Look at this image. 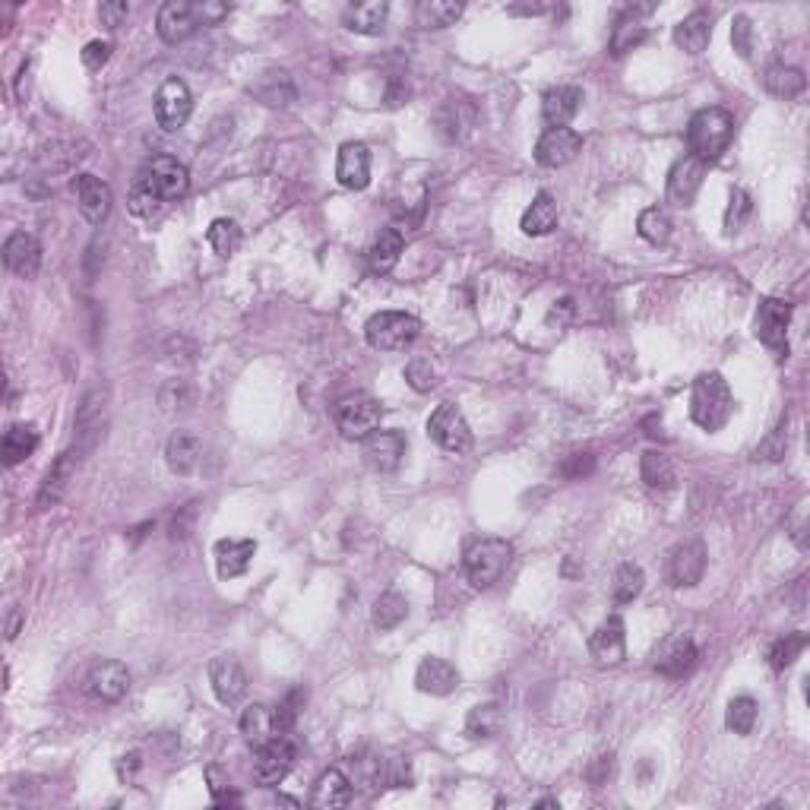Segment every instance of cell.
Wrapping results in <instances>:
<instances>
[{"label":"cell","mask_w":810,"mask_h":810,"mask_svg":"<svg viewBox=\"0 0 810 810\" xmlns=\"http://www.w3.org/2000/svg\"><path fill=\"white\" fill-rule=\"evenodd\" d=\"M38 450V434L29 424H10L7 434H4V443H0V456H4V466H19V462H26L32 453Z\"/></svg>","instance_id":"cell-34"},{"label":"cell","mask_w":810,"mask_h":810,"mask_svg":"<svg viewBox=\"0 0 810 810\" xmlns=\"http://www.w3.org/2000/svg\"><path fill=\"white\" fill-rule=\"evenodd\" d=\"M703 178H706V162H700L697 156H687L674 162L671 175H668V200L674 206H693L697 200L700 187H703Z\"/></svg>","instance_id":"cell-14"},{"label":"cell","mask_w":810,"mask_h":810,"mask_svg":"<svg viewBox=\"0 0 810 810\" xmlns=\"http://www.w3.org/2000/svg\"><path fill=\"white\" fill-rule=\"evenodd\" d=\"M399 257H402V235L396 228H380V235L374 238V244L368 250L371 273H377V276L393 273V266L399 263Z\"/></svg>","instance_id":"cell-33"},{"label":"cell","mask_w":810,"mask_h":810,"mask_svg":"<svg viewBox=\"0 0 810 810\" xmlns=\"http://www.w3.org/2000/svg\"><path fill=\"white\" fill-rule=\"evenodd\" d=\"M254 554H257L254 538H222V542L216 545V570H219V576H222V580H235V576H241L250 567Z\"/></svg>","instance_id":"cell-26"},{"label":"cell","mask_w":810,"mask_h":810,"mask_svg":"<svg viewBox=\"0 0 810 810\" xmlns=\"http://www.w3.org/2000/svg\"><path fill=\"white\" fill-rule=\"evenodd\" d=\"M304 690L295 687V690H288L285 697L279 700V706L273 709V728H276V735H288V731L295 728L298 716H301V709H304Z\"/></svg>","instance_id":"cell-46"},{"label":"cell","mask_w":810,"mask_h":810,"mask_svg":"<svg viewBox=\"0 0 810 810\" xmlns=\"http://www.w3.org/2000/svg\"><path fill=\"white\" fill-rule=\"evenodd\" d=\"M137 769H140V754H127V757H121V763H118V776H121L124 782H130Z\"/></svg>","instance_id":"cell-62"},{"label":"cell","mask_w":810,"mask_h":810,"mask_svg":"<svg viewBox=\"0 0 810 810\" xmlns=\"http://www.w3.org/2000/svg\"><path fill=\"white\" fill-rule=\"evenodd\" d=\"M611 773H614V757H611V754H602V757H595V760L589 763L586 779H589L595 788H602V785L611 779Z\"/></svg>","instance_id":"cell-56"},{"label":"cell","mask_w":810,"mask_h":810,"mask_svg":"<svg viewBox=\"0 0 810 810\" xmlns=\"http://www.w3.org/2000/svg\"><path fill=\"white\" fill-rule=\"evenodd\" d=\"M589 652H592V659L599 662V665H617V662L624 659V652H627V627H624L621 617L611 614L608 621L592 633Z\"/></svg>","instance_id":"cell-20"},{"label":"cell","mask_w":810,"mask_h":810,"mask_svg":"<svg viewBox=\"0 0 810 810\" xmlns=\"http://www.w3.org/2000/svg\"><path fill=\"white\" fill-rule=\"evenodd\" d=\"M336 178L342 187L349 190H364L371 184V152L364 143H342L339 162H336Z\"/></svg>","instance_id":"cell-21"},{"label":"cell","mask_w":810,"mask_h":810,"mask_svg":"<svg viewBox=\"0 0 810 810\" xmlns=\"http://www.w3.org/2000/svg\"><path fill=\"white\" fill-rule=\"evenodd\" d=\"M23 624H26V611L19 608V605H13V608L7 611V627H4V630H7V643L16 640V633H19V627H23Z\"/></svg>","instance_id":"cell-59"},{"label":"cell","mask_w":810,"mask_h":810,"mask_svg":"<svg viewBox=\"0 0 810 810\" xmlns=\"http://www.w3.org/2000/svg\"><path fill=\"white\" fill-rule=\"evenodd\" d=\"M538 807H557V801L554 798H545V801H538Z\"/></svg>","instance_id":"cell-64"},{"label":"cell","mask_w":810,"mask_h":810,"mask_svg":"<svg viewBox=\"0 0 810 810\" xmlns=\"http://www.w3.org/2000/svg\"><path fill=\"white\" fill-rule=\"evenodd\" d=\"M206 241L219 257H231L241 247V228L235 219H216L206 231Z\"/></svg>","instance_id":"cell-42"},{"label":"cell","mask_w":810,"mask_h":810,"mask_svg":"<svg viewBox=\"0 0 810 810\" xmlns=\"http://www.w3.org/2000/svg\"><path fill=\"white\" fill-rule=\"evenodd\" d=\"M428 434L440 450H447L453 456H462L472 450V431L469 421L453 402H440L434 415L428 418Z\"/></svg>","instance_id":"cell-7"},{"label":"cell","mask_w":810,"mask_h":810,"mask_svg":"<svg viewBox=\"0 0 810 810\" xmlns=\"http://www.w3.org/2000/svg\"><path fill=\"white\" fill-rule=\"evenodd\" d=\"M127 16H130V7L124 0H108V4L99 7V19L105 29H121L127 23Z\"/></svg>","instance_id":"cell-54"},{"label":"cell","mask_w":810,"mask_h":810,"mask_svg":"<svg viewBox=\"0 0 810 810\" xmlns=\"http://www.w3.org/2000/svg\"><path fill=\"white\" fill-rule=\"evenodd\" d=\"M421 336V323L405 311H380L364 326V339L377 352H405Z\"/></svg>","instance_id":"cell-3"},{"label":"cell","mask_w":810,"mask_h":810,"mask_svg":"<svg viewBox=\"0 0 810 810\" xmlns=\"http://www.w3.org/2000/svg\"><path fill=\"white\" fill-rule=\"evenodd\" d=\"M570 314H573V298H561V301H554L548 320L551 323H564V320H570Z\"/></svg>","instance_id":"cell-61"},{"label":"cell","mask_w":810,"mask_h":810,"mask_svg":"<svg viewBox=\"0 0 810 810\" xmlns=\"http://www.w3.org/2000/svg\"><path fill=\"white\" fill-rule=\"evenodd\" d=\"M513 561V545L507 538H481L466 551V576L475 589H491L500 573Z\"/></svg>","instance_id":"cell-4"},{"label":"cell","mask_w":810,"mask_h":810,"mask_svg":"<svg viewBox=\"0 0 810 810\" xmlns=\"http://www.w3.org/2000/svg\"><path fill=\"white\" fill-rule=\"evenodd\" d=\"M405 99H409V86H405V83L399 80V76H393V80H390V89H387V105H390V108H399Z\"/></svg>","instance_id":"cell-60"},{"label":"cell","mask_w":810,"mask_h":810,"mask_svg":"<svg viewBox=\"0 0 810 810\" xmlns=\"http://www.w3.org/2000/svg\"><path fill=\"white\" fill-rule=\"evenodd\" d=\"M165 459L175 475H194L203 462V440L190 431H175L165 447Z\"/></svg>","instance_id":"cell-25"},{"label":"cell","mask_w":810,"mask_h":810,"mask_svg":"<svg viewBox=\"0 0 810 810\" xmlns=\"http://www.w3.org/2000/svg\"><path fill=\"white\" fill-rule=\"evenodd\" d=\"M804 649H807V633H785L782 640L769 649V665H773L776 671L792 668Z\"/></svg>","instance_id":"cell-47"},{"label":"cell","mask_w":810,"mask_h":810,"mask_svg":"<svg viewBox=\"0 0 810 810\" xmlns=\"http://www.w3.org/2000/svg\"><path fill=\"white\" fill-rule=\"evenodd\" d=\"M209 684L216 690L219 703L235 706L247 693V674L235 655H216V659L209 662Z\"/></svg>","instance_id":"cell-12"},{"label":"cell","mask_w":810,"mask_h":810,"mask_svg":"<svg viewBox=\"0 0 810 810\" xmlns=\"http://www.w3.org/2000/svg\"><path fill=\"white\" fill-rule=\"evenodd\" d=\"M731 409H735V399H731V390H728L722 374L709 371V374H700L697 380H693L690 415L703 431H709V434L722 431L731 418Z\"/></svg>","instance_id":"cell-1"},{"label":"cell","mask_w":810,"mask_h":810,"mask_svg":"<svg viewBox=\"0 0 810 810\" xmlns=\"http://www.w3.org/2000/svg\"><path fill=\"white\" fill-rule=\"evenodd\" d=\"M194 111V95H190L184 80H165L156 92V121L162 130L175 133L190 121Z\"/></svg>","instance_id":"cell-10"},{"label":"cell","mask_w":810,"mask_h":810,"mask_svg":"<svg viewBox=\"0 0 810 810\" xmlns=\"http://www.w3.org/2000/svg\"><path fill=\"white\" fill-rule=\"evenodd\" d=\"M387 16H390L387 0H368V4H352L349 10H345L342 23H345V29H352L358 35H380Z\"/></svg>","instance_id":"cell-30"},{"label":"cell","mask_w":810,"mask_h":810,"mask_svg":"<svg viewBox=\"0 0 810 810\" xmlns=\"http://www.w3.org/2000/svg\"><path fill=\"white\" fill-rule=\"evenodd\" d=\"M295 766V744L285 735H276L273 741H266L257 747V760H254V779L263 788H276Z\"/></svg>","instance_id":"cell-9"},{"label":"cell","mask_w":810,"mask_h":810,"mask_svg":"<svg viewBox=\"0 0 810 810\" xmlns=\"http://www.w3.org/2000/svg\"><path fill=\"white\" fill-rule=\"evenodd\" d=\"M206 779H209V795H212V804H216V807H235V804H241V798L235 795V788L228 785V779L219 773L216 766L206 769Z\"/></svg>","instance_id":"cell-52"},{"label":"cell","mask_w":810,"mask_h":810,"mask_svg":"<svg viewBox=\"0 0 810 810\" xmlns=\"http://www.w3.org/2000/svg\"><path fill=\"white\" fill-rule=\"evenodd\" d=\"M646 42V26L640 23V16H630L627 10L621 13V19L614 23V32H611V42H608V51L611 54H627L633 48H640Z\"/></svg>","instance_id":"cell-38"},{"label":"cell","mask_w":810,"mask_h":810,"mask_svg":"<svg viewBox=\"0 0 810 810\" xmlns=\"http://www.w3.org/2000/svg\"><path fill=\"white\" fill-rule=\"evenodd\" d=\"M405 450H409V443H405L402 431H374L371 437H364V462L374 472H396L405 459Z\"/></svg>","instance_id":"cell-15"},{"label":"cell","mask_w":810,"mask_h":810,"mask_svg":"<svg viewBox=\"0 0 810 810\" xmlns=\"http://www.w3.org/2000/svg\"><path fill=\"white\" fill-rule=\"evenodd\" d=\"M636 231H640V238H646L649 244H665L671 238V219H668V212L659 209V206L643 209L640 219H636Z\"/></svg>","instance_id":"cell-43"},{"label":"cell","mask_w":810,"mask_h":810,"mask_svg":"<svg viewBox=\"0 0 810 810\" xmlns=\"http://www.w3.org/2000/svg\"><path fill=\"white\" fill-rule=\"evenodd\" d=\"M475 124V108L466 99H447L437 111V130L443 140H462Z\"/></svg>","instance_id":"cell-29"},{"label":"cell","mask_w":810,"mask_h":810,"mask_svg":"<svg viewBox=\"0 0 810 810\" xmlns=\"http://www.w3.org/2000/svg\"><path fill=\"white\" fill-rule=\"evenodd\" d=\"M583 149V137L570 127H548L535 143V162L542 168H561L576 159Z\"/></svg>","instance_id":"cell-11"},{"label":"cell","mask_w":810,"mask_h":810,"mask_svg":"<svg viewBox=\"0 0 810 810\" xmlns=\"http://www.w3.org/2000/svg\"><path fill=\"white\" fill-rule=\"evenodd\" d=\"M228 4H219V0H203V4H194V13H197V23L200 26H219L222 19L228 16Z\"/></svg>","instance_id":"cell-55"},{"label":"cell","mask_w":810,"mask_h":810,"mask_svg":"<svg viewBox=\"0 0 810 810\" xmlns=\"http://www.w3.org/2000/svg\"><path fill=\"white\" fill-rule=\"evenodd\" d=\"M725 725L735 731V735L747 738L750 731L757 725V700L754 697H735L728 703V712H725Z\"/></svg>","instance_id":"cell-44"},{"label":"cell","mask_w":810,"mask_h":810,"mask_svg":"<svg viewBox=\"0 0 810 810\" xmlns=\"http://www.w3.org/2000/svg\"><path fill=\"white\" fill-rule=\"evenodd\" d=\"M462 10L466 7L453 4V0H421L415 7V23L421 29H447L462 16Z\"/></svg>","instance_id":"cell-37"},{"label":"cell","mask_w":810,"mask_h":810,"mask_svg":"<svg viewBox=\"0 0 810 810\" xmlns=\"http://www.w3.org/2000/svg\"><path fill=\"white\" fill-rule=\"evenodd\" d=\"M76 466H80V453H76V450H67V453H61V456L54 459V466L48 469L42 488H38V507L48 510V507H54L57 500L67 494Z\"/></svg>","instance_id":"cell-24"},{"label":"cell","mask_w":810,"mask_h":810,"mask_svg":"<svg viewBox=\"0 0 810 810\" xmlns=\"http://www.w3.org/2000/svg\"><path fill=\"white\" fill-rule=\"evenodd\" d=\"M415 687L421 693H431V697H447V693L459 687V671L447 659H440V655H428L415 671Z\"/></svg>","instance_id":"cell-23"},{"label":"cell","mask_w":810,"mask_h":810,"mask_svg":"<svg viewBox=\"0 0 810 810\" xmlns=\"http://www.w3.org/2000/svg\"><path fill=\"white\" fill-rule=\"evenodd\" d=\"M595 469V459H592V453H573L564 466H561V475L564 478H583V475H589Z\"/></svg>","instance_id":"cell-57"},{"label":"cell","mask_w":810,"mask_h":810,"mask_svg":"<svg viewBox=\"0 0 810 810\" xmlns=\"http://www.w3.org/2000/svg\"><path fill=\"white\" fill-rule=\"evenodd\" d=\"M86 684H89L92 697H99L105 703H118L130 690V671L121 662H99V665H92Z\"/></svg>","instance_id":"cell-19"},{"label":"cell","mask_w":810,"mask_h":810,"mask_svg":"<svg viewBox=\"0 0 810 810\" xmlns=\"http://www.w3.org/2000/svg\"><path fill=\"white\" fill-rule=\"evenodd\" d=\"M108 57H111V45L108 42H89L83 48V64L86 70H102L108 64Z\"/></svg>","instance_id":"cell-58"},{"label":"cell","mask_w":810,"mask_h":810,"mask_svg":"<svg viewBox=\"0 0 810 810\" xmlns=\"http://www.w3.org/2000/svg\"><path fill=\"white\" fill-rule=\"evenodd\" d=\"M731 45H735L738 57L750 61V54H754V26H750V19L744 13L735 16V23H731Z\"/></svg>","instance_id":"cell-53"},{"label":"cell","mask_w":810,"mask_h":810,"mask_svg":"<svg viewBox=\"0 0 810 810\" xmlns=\"http://www.w3.org/2000/svg\"><path fill=\"white\" fill-rule=\"evenodd\" d=\"M788 450V421L782 418L776 431H769V437L757 447V459H766V462H779Z\"/></svg>","instance_id":"cell-51"},{"label":"cell","mask_w":810,"mask_h":810,"mask_svg":"<svg viewBox=\"0 0 810 810\" xmlns=\"http://www.w3.org/2000/svg\"><path fill=\"white\" fill-rule=\"evenodd\" d=\"M693 665H697V643L687 633H671L655 649V671L665 678H684Z\"/></svg>","instance_id":"cell-13"},{"label":"cell","mask_w":810,"mask_h":810,"mask_svg":"<svg viewBox=\"0 0 810 810\" xmlns=\"http://www.w3.org/2000/svg\"><path fill=\"white\" fill-rule=\"evenodd\" d=\"M519 228H523V235H529V238L551 235V231L557 228V203L551 200V194H545V190H542V194L529 203Z\"/></svg>","instance_id":"cell-32"},{"label":"cell","mask_w":810,"mask_h":810,"mask_svg":"<svg viewBox=\"0 0 810 810\" xmlns=\"http://www.w3.org/2000/svg\"><path fill=\"white\" fill-rule=\"evenodd\" d=\"M159 197L152 194V190L137 178L133 181V187H130V197H127V209L133 212V216H140V219H149L152 212H159Z\"/></svg>","instance_id":"cell-50"},{"label":"cell","mask_w":810,"mask_h":810,"mask_svg":"<svg viewBox=\"0 0 810 810\" xmlns=\"http://www.w3.org/2000/svg\"><path fill=\"white\" fill-rule=\"evenodd\" d=\"M276 801H279V804H292V807H298V801H295V798H285V795H279Z\"/></svg>","instance_id":"cell-63"},{"label":"cell","mask_w":810,"mask_h":810,"mask_svg":"<svg viewBox=\"0 0 810 810\" xmlns=\"http://www.w3.org/2000/svg\"><path fill=\"white\" fill-rule=\"evenodd\" d=\"M712 38V16L706 10H693L674 26V45L687 54H703Z\"/></svg>","instance_id":"cell-28"},{"label":"cell","mask_w":810,"mask_h":810,"mask_svg":"<svg viewBox=\"0 0 810 810\" xmlns=\"http://www.w3.org/2000/svg\"><path fill=\"white\" fill-rule=\"evenodd\" d=\"M405 617H409V602L399 592H383L374 605V627L377 630H396Z\"/></svg>","instance_id":"cell-41"},{"label":"cell","mask_w":810,"mask_h":810,"mask_svg":"<svg viewBox=\"0 0 810 810\" xmlns=\"http://www.w3.org/2000/svg\"><path fill=\"white\" fill-rule=\"evenodd\" d=\"M73 190H76V203H80V212L83 219L92 222V225H102L111 212V187L99 178L92 175H80L73 181Z\"/></svg>","instance_id":"cell-22"},{"label":"cell","mask_w":810,"mask_h":810,"mask_svg":"<svg viewBox=\"0 0 810 810\" xmlns=\"http://www.w3.org/2000/svg\"><path fill=\"white\" fill-rule=\"evenodd\" d=\"M241 735L247 744L254 747H263L266 741L276 738V728H273V709H266L263 703H254L244 709L241 716Z\"/></svg>","instance_id":"cell-36"},{"label":"cell","mask_w":810,"mask_h":810,"mask_svg":"<svg viewBox=\"0 0 810 810\" xmlns=\"http://www.w3.org/2000/svg\"><path fill=\"white\" fill-rule=\"evenodd\" d=\"M763 86L769 95H776V99H798L807 86V76L798 70V67H788V64H773L763 76Z\"/></svg>","instance_id":"cell-35"},{"label":"cell","mask_w":810,"mask_h":810,"mask_svg":"<svg viewBox=\"0 0 810 810\" xmlns=\"http://www.w3.org/2000/svg\"><path fill=\"white\" fill-rule=\"evenodd\" d=\"M4 266L19 279H32L42 266V241L29 231H13L4 241Z\"/></svg>","instance_id":"cell-16"},{"label":"cell","mask_w":810,"mask_h":810,"mask_svg":"<svg viewBox=\"0 0 810 810\" xmlns=\"http://www.w3.org/2000/svg\"><path fill=\"white\" fill-rule=\"evenodd\" d=\"M500 728H504V709L497 703H478L466 719L469 738H494Z\"/></svg>","instance_id":"cell-40"},{"label":"cell","mask_w":810,"mask_h":810,"mask_svg":"<svg viewBox=\"0 0 810 810\" xmlns=\"http://www.w3.org/2000/svg\"><path fill=\"white\" fill-rule=\"evenodd\" d=\"M706 570V548L703 542H684L681 548H674L671 561H668V580L678 589H690L703 580Z\"/></svg>","instance_id":"cell-18"},{"label":"cell","mask_w":810,"mask_h":810,"mask_svg":"<svg viewBox=\"0 0 810 810\" xmlns=\"http://www.w3.org/2000/svg\"><path fill=\"white\" fill-rule=\"evenodd\" d=\"M352 801V779H345L342 769H326L317 779L311 804L314 807H345Z\"/></svg>","instance_id":"cell-31"},{"label":"cell","mask_w":810,"mask_h":810,"mask_svg":"<svg viewBox=\"0 0 810 810\" xmlns=\"http://www.w3.org/2000/svg\"><path fill=\"white\" fill-rule=\"evenodd\" d=\"M580 105H583V89L580 86H554V89L545 92L542 114H545V121L551 127H567L576 118Z\"/></svg>","instance_id":"cell-27"},{"label":"cell","mask_w":810,"mask_h":810,"mask_svg":"<svg viewBox=\"0 0 810 810\" xmlns=\"http://www.w3.org/2000/svg\"><path fill=\"white\" fill-rule=\"evenodd\" d=\"M336 428L349 440H364L380 428V402L368 393H352L336 402Z\"/></svg>","instance_id":"cell-5"},{"label":"cell","mask_w":810,"mask_h":810,"mask_svg":"<svg viewBox=\"0 0 810 810\" xmlns=\"http://www.w3.org/2000/svg\"><path fill=\"white\" fill-rule=\"evenodd\" d=\"M405 380H409V387L415 393H431L437 387V371L428 358H415L409 361V368H405Z\"/></svg>","instance_id":"cell-49"},{"label":"cell","mask_w":810,"mask_h":810,"mask_svg":"<svg viewBox=\"0 0 810 810\" xmlns=\"http://www.w3.org/2000/svg\"><path fill=\"white\" fill-rule=\"evenodd\" d=\"M750 212H754V200H750L747 190L735 187L728 197V209H725V231L728 235H735V231L744 228V222L750 219Z\"/></svg>","instance_id":"cell-48"},{"label":"cell","mask_w":810,"mask_h":810,"mask_svg":"<svg viewBox=\"0 0 810 810\" xmlns=\"http://www.w3.org/2000/svg\"><path fill=\"white\" fill-rule=\"evenodd\" d=\"M197 13H194V4H187V0H168V4L159 7V16H156V29H159V38L168 45H181L187 42L190 35L197 32Z\"/></svg>","instance_id":"cell-17"},{"label":"cell","mask_w":810,"mask_h":810,"mask_svg":"<svg viewBox=\"0 0 810 810\" xmlns=\"http://www.w3.org/2000/svg\"><path fill=\"white\" fill-rule=\"evenodd\" d=\"M643 586H646L643 567L621 564V567H617V576H614V602L617 605H630L636 595L643 592Z\"/></svg>","instance_id":"cell-45"},{"label":"cell","mask_w":810,"mask_h":810,"mask_svg":"<svg viewBox=\"0 0 810 810\" xmlns=\"http://www.w3.org/2000/svg\"><path fill=\"white\" fill-rule=\"evenodd\" d=\"M731 137H735V118H731L725 108H703L693 114V121L687 127L690 156H697L706 165L716 162L728 149Z\"/></svg>","instance_id":"cell-2"},{"label":"cell","mask_w":810,"mask_h":810,"mask_svg":"<svg viewBox=\"0 0 810 810\" xmlns=\"http://www.w3.org/2000/svg\"><path fill=\"white\" fill-rule=\"evenodd\" d=\"M640 472H643L646 485L655 491H668V488H674V481H678V475H674V462L665 453H655V450L643 453Z\"/></svg>","instance_id":"cell-39"},{"label":"cell","mask_w":810,"mask_h":810,"mask_svg":"<svg viewBox=\"0 0 810 810\" xmlns=\"http://www.w3.org/2000/svg\"><path fill=\"white\" fill-rule=\"evenodd\" d=\"M788 323H792V304L779 298L760 301L754 333L776 358H788Z\"/></svg>","instance_id":"cell-8"},{"label":"cell","mask_w":810,"mask_h":810,"mask_svg":"<svg viewBox=\"0 0 810 810\" xmlns=\"http://www.w3.org/2000/svg\"><path fill=\"white\" fill-rule=\"evenodd\" d=\"M140 181L159 197V203H178L190 190L187 168L171 156H152L146 168L140 171Z\"/></svg>","instance_id":"cell-6"}]
</instances>
